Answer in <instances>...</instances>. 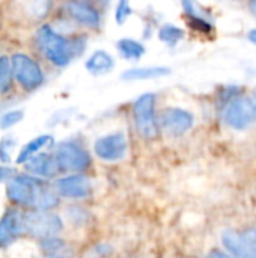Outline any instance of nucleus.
<instances>
[{
    "label": "nucleus",
    "instance_id": "f257e3e1",
    "mask_svg": "<svg viewBox=\"0 0 256 258\" xmlns=\"http://www.w3.org/2000/svg\"><path fill=\"white\" fill-rule=\"evenodd\" d=\"M6 198L20 207L50 212L57 206V194L48 189L44 180L32 175H15L6 183Z\"/></svg>",
    "mask_w": 256,
    "mask_h": 258
},
{
    "label": "nucleus",
    "instance_id": "f03ea898",
    "mask_svg": "<svg viewBox=\"0 0 256 258\" xmlns=\"http://www.w3.org/2000/svg\"><path fill=\"white\" fill-rule=\"evenodd\" d=\"M36 44L41 53L56 67H66L74 56L81 53L84 42L68 39L57 33L50 24H42L36 32Z\"/></svg>",
    "mask_w": 256,
    "mask_h": 258
},
{
    "label": "nucleus",
    "instance_id": "7ed1b4c3",
    "mask_svg": "<svg viewBox=\"0 0 256 258\" xmlns=\"http://www.w3.org/2000/svg\"><path fill=\"white\" fill-rule=\"evenodd\" d=\"M155 103H157L155 94L146 92L140 95L133 104V118H134L136 130L146 141H152L160 135V125L155 113Z\"/></svg>",
    "mask_w": 256,
    "mask_h": 258
},
{
    "label": "nucleus",
    "instance_id": "20e7f679",
    "mask_svg": "<svg viewBox=\"0 0 256 258\" xmlns=\"http://www.w3.org/2000/svg\"><path fill=\"white\" fill-rule=\"evenodd\" d=\"M54 160L57 163L59 171L71 174H81L92 163L91 154L80 144L72 141L62 142L60 145H57Z\"/></svg>",
    "mask_w": 256,
    "mask_h": 258
},
{
    "label": "nucleus",
    "instance_id": "39448f33",
    "mask_svg": "<svg viewBox=\"0 0 256 258\" xmlns=\"http://www.w3.org/2000/svg\"><path fill=\"white\" fill-rule=\"evenodd\" d=\"M223 121L234 130H244L256 121V100L253 95L243 97L238 95L237 98L231 100L225 104L223 109Z\"/></svg>",
    "mask_w": 256,
    "mask_h": 258
},
{
    "label": "nucleus",
    "instance_id": "423d86ee",
    "mask_svg": "<svg viewBox=\"0 0 256 258\" xmlns=\"http://www.w3.org/2000/svg\"><path fill=\"white\" fill-rule=\"evenodd\" d=\"M63 228L62 219L57 215L50 212L33 210L24 215V230L33 239L45 240L50 237H56Z\"/></svg>",
    "mask_w": 256,
    "mask_h": 258
},
{
    "label": "nucleus",
    "instance_id": "0eeeda50",
    "mask_svg": "<svg viewBox=\"0 0 256 258\" xmlns=\"http://www.w3.org/2000/svg\"><path fill=\"white\" fill-rule=\"evenodd\" d=\"M14 79L26 91H33L39 88L44 82V73L41 67L30 56L24 53H15L11 57Z\"/></svg>",
    "mask_w": 256,
    "mask_h": 258
},
{
    "label": "nucleus",
    "instance_id": "6e6552de",
    "mask_svg": "<svg viewBox=\"0 0 256 258\" xmlns=\"http://www.w3.org/2000/svg\"><path fill=\"white\" fill-rule=\"evenodd\" d=\"M222 243L234 258H256V230H226L222 234Z\"/></svg>",
    "mask_w": 256,
    "mask_h": 258
},
{
    "label": "nucleus",
    "instance_id": "1a4fd4ad",
    "mask_svg": "<svg viewBox=\"0 0 256 258\" xmlns=\"http://www.w3.org/2000/svg\"><path fill=\"white\" fill-rule=\"evenodd\" d=\"M128 150V142L124 133L116 132L101 136L94 144V151L98 159L104 162H118L125 157Z\"/></svg>",
    "mask_w": 256,
    "mask_h": 258
},
{
    "label": "nucleus",
    "instance_id": "9d476101",
    "mask_svg": "<svg viewBox=\"0 0 256 258\" xmlns=\"http://www.w3.org/2000/svg\"><path fill=\"white\" fill-rule=\"evenodd\" d=\"M54 190L59 197L69 198V200H83L91 197L92 194V183L83 174H69L56 180Z\"/></svg>",
    "mask_w": 256,
    "mask_h": 258
},
{
    "label": "nucleus",
    "instance_id": "9b49d317",
    "mask_svg": "<svg viewBox=\"0 0 256 258\" xmlns=\"http://www.w3.org/2000/svg\"><path fill=\"white\" fill-rule=\"evenodd\" d=\"M160 124L169 136H181L193 127L195 116L186 109L167 107L160 116Z\"/></svg>",
    "mask_w": 256,
    "mask_h": 258
},
{
    "label": "nucleus",
    "instance_id": "f8f14e48",
    "mask_svg": "<svg viewBox=\"0 0 256 258\" xmlns=\"http://www.w3.org/2000/svg\"><path fill=\"white\" fill-rule=\"evenodd\" d=\"M26 233L24 215L17 209H8L0 218V248H8Z\"/></svg>",
    "mask_w": 256,
    "mask_h": 258
},
{
    "label": "nucleus",
    "instance_id": "ddd939ff",
    "mask_svg": "<svg viewBox=\"0 0 256 258\" xmlns=\"http://www.w3.org/2000/svg\"><path fill=\"white\" fill-rule=\"evenodd\" d=\"M66 14L77 23H80L81 26L91 27V29H97L100 26L101 17L100 12L86 2H69L65 5Z\"/></svg>",
    "mask_w": 256,
    "mask_h": 258
},
{
    "label": "nucleus",
    "instance_id": "4468645a",
    "mask_svg": "<svg viewBox=\"0 0 256 258\" xmlns=\"http://www.w3.org/2000/svg\"><path fill=\"white\" fill-rule=\"evenodd\" d=\"M24 168L29 174H32V177L39 178V180L53 178L59 171L54 156H50V154H38L32 157L24 165Z\"/></svg>",
    "mask_w": 256,
    "mask_h": 258
},
{
    "label": "nucleus",
    "instance_id": "2eb2a0df",
    "mask_svg": "<svg viewBox=\"0 0 256 258\" xmlns=\"http://www.w3.org/2000/svg\"><path fill=\"white\" fill-rule=\"evenodd\" d=\"M53 142H54V139H53L51 135H41V136H36L35 139L29 141V142L21 148V151L18 153V157H17L15 162H17L18 165H26L32 157L38 156V153H39L42 148L51 145Z\"/></svg>",
    "mask_w": 256,
    "mask_h": 258
},
{
    "label": "nucleus",
    "instance_id": "dca6fc26",
    "mask_svg": "<svg viewBox=\"0 0 256 258\" xmlns=\"http://www.w3.org/2000/svg\"><path fill=\"white\" fill-rule=\"evenodd\" d=\"M84 67L91 74H106L115 67V60L112 54H109L107 51L97 50L88 57Z\"/></svg>",
    "mask_w": 256,
    "mask_h": 258
},
{
    "label": "nucleus",
    "instance_id": "f3484780",
    "mask_svg": "<svg viewBox=\"0 0 256 258\" xmlns=\"http://www.w3.org/2000/svg\"><path fill=\"white\" fill-rule=\"evenodd\" d=\"M170 74V68L167 67H139L127 70L122 74L124 80H149L157 77H164Z\"/></svg>",
    "mask_w": 256,
    "mask_h": 258
},
{
    "label": "nucleus",
    "instance_id": "a211bd4d",
    "mask_svg": "<svg viewBox=\"0 0 256 258\" xmlns=\"http://www.w3.org/2000/svg\"><path fill=\"white\" fill-rule=\"evenodd\" d=\"M119 53L122 54V57L128 59V60H137L145 54V47L143 44H140L136 39H130V38H122L118 41L116 44Z\"/></svg>",
    "mask_w": 256,
    "mask_h": 258
},
{
    "label": "nucleus",
    "instance_id": "6ab92c4d",
    "mask_svg": "<svg viewBox=\"0 0 256 258\" xmlns=\"http://www.w3.org/2000/svg\"><path fill=\"white\" fill-rule=\"evenodd\" d=\"M12 65L11 57L0 56V94H5L11 89L12 85Z\"/></svg>",
    "mask_w": 256,
    "mask_h": 258
},
{
    "label": "nucleus",
    "instance_id": "aec40b11",
    "mask_svg": "<svg viewBox=\"0 0 256 258\" xmlns=\"http://www.w3.org/2000/svg\"><path fill=\"white\" fill-rule=\"evenodd\" d=\"M158 36L167 45H177L184 38V32H183V29H180V27H177L174 24H164L160 29Z\"/></svg>",
    "mask_w": 256,
    "mask_h": 258
},
{
    "label": "nucleus",
    "instance_id": "412c9836",
    "mask_svg": "<svg viewBox=\"0 0 256 258\" xmlns=\"http://www.w3.org/2000/svg\"><path fill=\"white\" fill-rule=\"evenodd\" d=\"M24 118V112L21 109H14V110H8L0 116V128L2 130H8L14 125H17L21 119Z\"/></svg>",
    "mask_w": 256,
    "mask_h": 258
},
{
    "label": "nucleus",
    "instance_id": "4be33fe9",
    "mask_svg": "<svg viewBox=\"0 0 256 258\" xmlns=\"http://www.w3.org/2000/svg\"><path fill=\"white\" fill-rule=\"evenodd\" d=\"M15 148V139L12 136H5L0 141V160L8 163L12 156V150Z\"/></svg>",
    "mask_w": 256,
    "mask_h": 258
},
{
    "label": "nucleus",
    "instance_id": "5701e85b",
    "mask_svg": "<svg viewBox=\"0 0 256 258\" xmlns=\"http://www.w3.org/2000/svg\"><path fill=\"white\" fill-rule=\"evenodd\" d=\"M63 240L57 239V237H50V239H45V240H41V248L42 251L45 252V255L48 254H56V252H60L63 249Z\"/></svg>",
    "mask_w": 256,
    "mask_h": 258
},
{
    "label": "nucleus",
    "instance_id": "b1692460",
    "mask_svg": "<svg viewBox=\"0 0 256 258\" xmlns=\"http://www.w3.org/2000/svg\"><path fill=\"white\" fill-rule=\"evenodd\" d=\"M131 15V6L128 2H119L116 6V12H115V18L118 24H124L127 21V18Z\"/></svg>",
    "mask_w": 256,
    "mask_h": 258
},
{
    "label": "nucleus",
    "instance_id": "393cba45",
    "mask_svg": "<svg viewBox=\"0 0 256 258\" xmlns=\"http://www.w3.org/2000/svg\"><path fill=\"white\" fill-rule=\"evenodd\" d=\"M207 258H234L231 254H228V252H225V251H219V249H214V251H211Z\"/></svg>",
    "mask_w": 256,
    "mask_h": 258
},
{
    "label": "nucleus",
    "instance_id": "a878e982",
    "mask_svg": "<svg viewBox=\"0 0 256 258\" xmlns=\"http://www.w3.org/2000/svg\"><path fill=\"white\" fill-rule=\"evenodd\" d=\"M247 39H249L252 44H256V29H252V30L247 33Z\"/></svg>",
    "mask_w": 256,
    "mask_h": 258
},
{
    "label": "nucleus",
    "instance_id": "bb28decb",
    "mask_svg": "<svg viewBox=\"0 0 256 258\" xmlns=\"http://www.w3.org/2000/svg\"><path fill=\"white\" fill-rule=\"evenodd\" d=\"M6 175H9V169H5V168H0V180H3Z\"/></svg>",
    "mask_w": 256,
    "mask_h": 258
},
{
    "label": "nucleus",
    "instance_id": "cd10ccee",
    "mask_svg": "<svg viewBox=\"0 0 256 258\" xmlns=\"http://www.w3.org/2000/svg\"><path fill=\"white\" fill-rule=\"evenodd\" d=\"M45 258H65L60 252H56V254H48V255H45Z\"/></svg>",
    "mask_w": 256,
    "mask_h": 258
},
{
    "label": "nucleus",
    "instance_id": "c85d7f7f",
    "mask_svg": "<svg viewBox=\"0 0 256 258\" xmlns=\"http://www.w3.org/2000/svg\"><path fill=\"white\" fill-rule=\"evenodd\" d=\"M249 8H250V11H252V12L256 15V0H253V2H250V3H249Z\"/></svg>",
    "mask_w": 256,
    "mask_h": 258
},
{
    "label": "nucleus",
    "instance_id": "c756f323",
    "mask_svg": "<svg viewBox=\"0 0 256 258\" xmlns=\"http://www.w3.org/2000/svg\"><path fill=\"white\" fill-rule=\"evenodd\" d=\"M253 97H255V100H256V91H253V94H252Z\"/></svg>",
    "mask_w": 256,
    "mask_h": 258
}]
</instances>
